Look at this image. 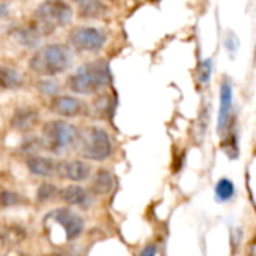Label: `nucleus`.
<instances>
[{"mask_svg": "<svg viewBox=\"0 0 256 256\" xmlns=\"http://www.w3.org/2000/svg\"><path fill=\"white\" fill-rule=\"evenodd\" d=\"M110 70L104 60H94L82 65L70 78L68 88L80 95H94L110 83Z\"/></svg>", "mask_w": 256, "mask_h": 256, "instance_id": "nucleus-1", "label": "nucleus"}, {"mask_svg": "<svg viewBox=\"0 0 256 256\" xmlns=\"http://www.w3.org/2000/svg\"><path fill=\"white\" fill-rule=\"evenodd\" d=\"M71 64H72L71 48L64 44H52L36 52L29 62V66L34 72L40 76L53 77L65 72L71 66Z\"/></svg>", "mask_w": 256, "mask_h": 256, "instance_id": "nucleus-2", "label": "nucleus"}, {"mask_svg": "<svg viewBox=\"0 0 256 256\" xmlns=\"http://www.w3.org/2000/svg\"><path fill=\"white\" fill-rule=\"evenodd\" d=\"M80 130L65 120H48L42 130V146L53 154L62 156L77 148Z\"/></svg>", "mask_w": 256, "mask_h": 256, "instance_id": "nucleus-3", "label": "nucleus"}, {"mask_svg": "<svg viewBox=\"0 0 256 256\" xmlns=\"http://www.w3.org/2000/svg\"><path fill=\"white\" fill-rule=\"evenodd\" d=\"M78 154L90 162H104L113 154V144L102 126L89 125L80 132L77 148Z\"/></svg>", "mask_w": 256, "mask_h": 256, "instance_id": "nucleus-4", "label": "nucleus"}, {"mask_svg": "<svg viewBox=\"0 0 256 256\" xmlns=\"http://www.w3.org/2000/svg\"><path fill=\"white\" fill-rule=\"evenodd\" d=\"M72 18V10L64 0H46L35 11L34 24L46 36L54 29L66 26Z\"/></svg>", "mask_w": 256, "mask_h": 256, "instance_id": "nucleus-5", "label": "nucleus"}, {"mask_svg": "<svg viewBox=\"0 0 256 256\" xmlns=\"http://www.w3.org/2000/svg\"><path fill=\"white\" fill-rule=\"evenodd\" d=\"M46 224H58L64 230V236L68 241L78 238L84 229L83 218L70 208H58L48 212L44 218Z\"/></svg>", "mask_w": 256, "mask_h": 256, "instance_id": "nucleus-6", "label": "nucleus"}, {"mask_svg": "<svg viewBox=\"0 0 256 256\" xmlns=\"http://www.w3.org/2000/svg\"><path fill=\"white\" fill-rule=\"evenodd\" d=\"M106 34L96 28H77L70 35V42L80 52H98L106 44Z\"/></svg>", "mask_w": 256, "mask_h": 256, "instance_id": "nucleus-7", "label": "nucleus"}, {"mask_svg": "<svg viewBox=\"0 0 256 256\" xmlns=\"http://www.w3.org/2000/svg\"><path fill=\"white\" fill-rule=\"evenodd\" d=\"M58 175L64 180L72 181V182H83L90 178L92 168L84 160H64L58 164Z\"/></svg>", "mask_w": 256, "mask_h": 256, "instance_id": "nucleus-8", "label": "nucleus"}, {"mask_svg": "<svg viewBox=\"0 0 256 256\" xmlns=\"http://www.w3.org/2000/svg\"><path fill=\"white\" fill-rule=\"evenodd\" d=\"M50 110L62 118H77L83 113H86L88 107L83 101L74 96H54L50 102Z\"/></svg>", "mask_w": 256, "mask_h": 256, "instance_id": "nucleus-9", "label": "nucleus"}, {"mask_svg": "<svg viewBox=\"0 0 256 256\" xmlns=\"http://www.w3.org/2000/svg\"><path fill=\"white\" fill-rule=\"evenodd\" d=\"M232 112V86L228 80H224L220 86V107H218V118H217V133L222 136L229 128Z\"/></svg>", "mask_w": 256, "mask_h": 256, "instance_id": "nucleus-10", "label": "nucleus"}, {"mask_svg": "<svg viewBox=\"0 0 256 256\" xmlns=\"http://www.w3.org/2000/svg\"><path fill=\"white\" fill-rule=\"evenodd\" d=\"M28 169L30 174L42 178H48L53 175H58V164L59 162H54L53 158L42 157V156H30L26 162Z\"/></svg>", "mask_w": 256, "mask_h": 256, "instance_id": "nucleus-11", "label": "nucleus"}, {"mask_svg": "<svg viewBox=\"0 0 256 256\" xmlns=\"http://www.w3.org/2000/svg\"><path fill=\"white\" fill-rule=\"evenodd\" d=\"M59 198L68 204V205H72V206H82V208H86L90 205V194L88 193L86 188H83L82 186H77V184H71V186H66L64 187L60 192H59Z\"/></svg>", "mask_w": 256, "mask_h": 256, "instance_id": "nucleus-12", "label": "nucleus"}, {"mask_svg": "<svg viewBox=\"0 0 256 256\" xmlns=\"http://www.w3.org/2000/svg\"><path fill=\"white\" fill-rule=\"evenodd\" d=\"M38 122V112L30 107L17 108L11 119V125L18 132H28Z\"/></svg>", "mask_w": 256, "mask_h": 256, "instance_id": "nucleus-13", "label": "nucleus"}, {"mask_svg": "<svg viewBox=\"0 0 256 256\" xmlns=\"http://www.w3.org/2000/svg\"><path fill=\"white\" fill-rule=\"evenodd\" d=\"M114 186V180L113 175L107 170V169H100L98 172H95V175L92 176V182H90V192L94 194H108L113 190Z\"/></svg>", "mask_w": 256, "mask_h": 256, "instance_id": "nucleus-14", "label": "nucleus"}, {"mask_svg": "<svg viewBox=\"0 0 256 256\" xmlns=\"http://www.w3.org/2000/svg\"><path fill=\"white\" fill-rule=\"evenodd\" d=\"M14 36H16V40H17L22 46L32 48V47H36V46L41 42V40H42L44 35H42V34L40 32V29L32 23V24L28 26V28H23V29L16 30V32H14Z\"/></svg>", "mask_w": 256, "mask_h": 256, "instance_id": "nucleus-15", "label": "nucleus"}, {"mask_svg": "<svg viewBox=\"0 0 256 256\" xmlns=\"http://www.w3.org/2000/svg\"><path fill=\"white\" fill-rule=\"evenodd\" d=\"M23 86V76L10 66H0V89H18Z\"/></svg>", "mask_w": 256, "mask_h": 256, "instance_id": "nucleus-16", "label": "nucleus"}, {"mask_svg": "<svg viewBox=\"0 0 256 256\" xmlns=\"http://www.w3.org/2000/svg\"><path fill=\"white\" fill-rule=\"evenodd\" d=\"M214 194H216V200L218 202H228L234 198L235 194V186L230 180L228 178H222L217 181L216 187H214Z\"/></svg>", "mask_w": 256, "mask_h": 256, "instance_id": "nucleus-17", "label": "nucleus"}, {"mask_svg": "<svg viewBox=\"0 0 256 256\" xmlns=\"http://www.w3.org/2000/svg\"><path fill=\"white\" fill-rule=\"evenodd\" d=\"M76 2L80 5V12L84 17H98L104 11L101 0H76Z\"/></svg>", "mask_w": 256, "mask_h": 256, "instance_id": "nucleus-18", "label": "nucleus"}, {"mask_svg": "<svg viewBox=\"0 0 256 256\" xmlns=\"http://www.w3.org/2000/svg\"><path fill=\"white\" fill-rule=\"evenodd\" d=\"M59 188L54 186V184H50V182H44L40 186L38 192H36V199L40 202H48L52 200L53 198H56L59 194Z\"/></svg>", "mask_w": 256, "mask_h": 256, "instance_id": "nucleus-19", "label": "nucleus"}, {"mask_svg": "<svg viewBox=\"0 0 256 256\" xmlns=\"http://www.w3.org/2000/svg\"><path fill=\"white\" fill-rule=\"evenodd\" d=\"M24 199L18 193H14V192H2V193H0V206H2V208L18 205Z\"/></svg>", "mask_w": 256, "mask_h": 256, "instance_id": "nucleus-20", "label": "nucleus"}, {"mask_svg": "<svg viewBox=\"0 0 256 256\" xmlns=\"http://www.w3.org/2000/svg\"><path fill=\"white\" fill-rule=\"evenodd\" d=\"M211 72H212V62L211 59H206L202 62L200 68H199V77L202 83H208L211 78Z\"/></svg>", "mask_w": 256, "mask_h": 256, "instance_id": "nucleus-21", "label": "nucleus"}, {"mask_svg": "<svg viewBox=\"0 0 256 256\" xmlns=\"http://www.w3.org/2000/svg\"><path fill=\"white\" fill-rule=\"evenodd\" d=\"M38 88L42 94H48V95H53L59 90V86L58 83L54 82H48V80H44V82H40L38 83Z\"/></svg>", "mask_w": 256, "mask_h": 256, "instance_id": "nucleus-22", "label": "nucleus"}, {"mask_svg": "<svg viewBox=\"0 0 256 256\" xmlns=\"http://www.w3.org/2000/svg\"><path fill=\"white\" fill-rule=\"evenodd\" d=\"M139 256H157V247L154 244H148L142 248Z\"/></svg>", "mask_w": 256, "mask_h": 256, "instance_id": "nucleus-23", "label": "nucleus"}, {"mask_svg": "<svg viewBox=\"0 0 256 256\" xmlns=\"http://www.w3.org/2000/svg\"><path fill=\"white\" fill-rule=\"evenodd\" d=\"M8 14V8L5 5H0V17H5Z\"/></svg>", "mask_w": 256, "mask_h": 256, "instance_id": "nucleus-24", "label": "nucleus"}, {"mask_svg": "<svg viewBox=\"0 0 256 256\" xmlns=\"http://www.w3.org/2000/svg\"><path fill=\"white\" fill-rule=\"evenodd\" d=\"M0 256H22V253H14V254H0Z\"/></svg>", "mask_w": 256, "mask_h": 256, "instance_id": "nucleus-25", "label": "nucleus"}, {"mask_svg": "<svg viewBox=\"0 0 256 256\" xmlns=\"http://www.w3.org/2000/svg\"><path fill=\"white\" fill-rule=\"evenodd\" d=\"M47 256H66V254H62V253H54V254H47Z\"/></svg>", "mask_w": 256, "mask_h": 256, "instance_id": "nucleus-26", "label": "nucleus"}]
</instances>
